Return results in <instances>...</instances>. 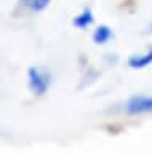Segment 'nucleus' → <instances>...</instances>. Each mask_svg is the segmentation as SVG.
<instances>
[{"label": "nucleus", "instance_id": "7", "mask_svg": "<svg viewBox=\"0 0 152 154\" xmlns=\"http://www.w3.org/2000/svg\"><path fill=\"white\" fill-rule=\"evenodd\" d=\"M149 31H151V32H152V24H151V27H149Z\"/></svg>", "mask_w": 152, "mask_h": 154}, {"label": "nucleus", "instance_id": "1", "mask_svg": "<svg viewBox=\"0 0 152 154\" xmlns=\"http://www.w3.org/2000/svg\"><path fill=\"white\" fill-rule=\"evenodd\" d=\"M27 82H29V88L32 90V93L37 96H42L50 88L51 77L46 71H40L39 67L31 66L27 69Z\"/></svg>", "mask_w": 152, "mask_h": 154}, {"label": "nucleus", "instance_id": "6", "mask_svg": "<svg viewBox=\"0 0 152 154\" xmlns=\"http://www.w3.org/2000/svg\"><path fill=\"white\" fill-rule=\"evenodd\" d=\"M51 0H22V5H24L26 8H29L31 11H43V10L50 5Z\"/></svg>", "mask_w": 152, "mask_h": 154}, {"label": "nucleus", "instance_id": "4", "mask_svg": "<svg viewBox=\"0 0 152 154\" xmlns=\"http://www.w3.org/2000/svg\"><path fill=\"white\" fill-rule=\"evenodd\" d=\"M94 23V14L91 11V8H83L77 16L72 19V24L79 29H87Z\"/></svg>", "mask_w": 152, "mask_h": 154}, {"label": "nucleus", "instance_id": "2", "mask_svg": "<svg viewBox=\"0 0 152 154\" xmlns=\"http://www.w3.org/2000/svg\"><path fill=\"white\" fill-rule=\"evenodd\" d=\"M125 109L131 116H139L146 112H152V96L146 95H135L127 101Z\"/></svg>", "mask_w": 152, "mask_h": 154}, {"label": "nucleus", "instance_id": "5", "mask_svg": "<svg viewBox=\"0 0 152 154\" xmlns=\"http://www.w3.org/2000/svg\"><path fill=\"white\" fill-rule=\"evenodd\" d=\"M114 37V32H112V29L106 26V24H99V26L94 29V32H93V42L96 43V45H104V43H107L111 38Z\"/></svg>", "mask_w": 152, "mask_h": 154}, {"label": "nucleus", "instance_id": "3", "mask_svg": "<svg viewBox=\"0 0 152 154\" xmlns=\"http://www.w3.org/2000/svg\"><path fill=\"white\" fill-rule=\"evenodd\" d=\"M149 64H152V48L146 53H141V55H131L128 58V66L131 69H144Z\"/></svg>", "mask_w": 152, "mask_h": 154}]
</instances>
